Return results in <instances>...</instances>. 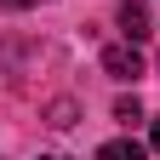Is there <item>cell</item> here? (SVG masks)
<instances>
[{
  "label": "cell",
  "mask_w": 160,
  "mask_h": 160,
  "mask_svg": "<svg viewBox=\"0 0 160 160\" xmlns=\"http://www.w3.org/2000/svg\"><path fill=\"white\" fill-rule=\"evenodd\" d=\"M103 69H109L114 80H137V74H143V52H137V40L109 46V52H103Z\"/></svg>",
  "instance_id": "cell-1"
},
{
  "label": "cell",
  "mask_w": 160,
  "mask_h": 160,
  "mask_svg": "<svg viewBox=\"0 0 160 160\" xmlns=\"http://www.w3.org/2000/svg\"><path fill=\"white\" fill-rule=\"evenodd\" d=\"M120 29H126V40H143V34H149V12H143V0H120Z\"/></svg>",
  "instance_id": "cell-2"
},
{
  "label": "cell",
  "mask_w": 160,
  "mask_h": 160,
  "mask_svg": "<svg viewBox=\"0 0 160 160\" xmlns=\"http://www.w3.org/2000/svg\"><path fill=\"white\" fill-rule=\"evenodd\" d=\"M97 160H149V154L137 149L132 137H114V143H103V149H97Z\"/></svg>",
  "instance_id": "cell-3"
},
{
  "label": "cell",
  "mask_w": 160,
  "mask_h": 160,
  "mask_svg": "<svg viewBox=\"0 0 160 160\" xmlns=\"http://www.w3.org/2000/svg\"><path fill=\"white\" fill-rule=\"evenodd\" d=\"M114 120H126V126L143 120V103H137V97H120V103H114Z\"/></svg>",
  "instance_id": "cell-4"
},
{
  "label": "cell",
  "mask_w": 160,
  "mask_h": 160,
  "mask_svg": "<svg viewBox=\"0 0 160 160\" xmlns=\"http://www.w3.org/2000/svg\"><path fill=\"white\" fill-rule=\"evenodd\" d=\"M0 6H40V0H0Z\"/></svg>",
  "instance_id": "cell-5"
},
{
  "label": "cell",
  "mask_w": 160,
  "mask_h": 160,
  "mask_svg": "<svg viewBox=\"0 0 160 160\" xmlns=\"http://www.w3.org/2000/svg\"><path fill=\"white\" fill-rule=\"evenodd\" d=\"M154 154H160V114H154Z\"/></svg>",
  "instance_id": "cell-6"
},
{
  "label": "cell",
  "mask_w": 160,
  "mask_h": 160,
  "mask_svg": "<svg viewBox=\"0 0 160 160\" xmlns=\"http://www.w3.org/2000/svg\"><path fill=\"white\" fill-rule=\"evenodd\" d=\"M46 160H57V154H46Z\"/></svg>",
  "instance_id": "cell-7"
}]
</instances>
